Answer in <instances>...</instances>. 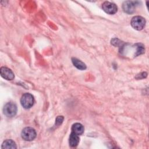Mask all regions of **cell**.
I'll return each mask as SVG.
<instances>
[{
    "label": "cell",
    "instance_id": "obj_2",
    "mask_svg": "<svg viewBox=\"0 0 149 149\" xmlns=\"http://www.w3.org/2000/svg\"><path fill=\"white\" fill-rule=\"evenodd\" d=\"M34 102V97L30 93H25L22 95L20 99L22 106L25 109H29L33 107Z\"/></svg>",
    "mask_w": 149,
    "mask_h": 149
},
{
    "label": "cell",
    "instance_id": "obj_8",
    "mask_svg": "<svg viewBox=\"0 0 149 149\" xmlns=\"http://www.w3.org/2000/svg\"><path fill=\"white\" fill-rule=\"evenodd\" d=\"M79 143V136L73 132H71L69 136V146L72 147H76Z\"/></svg>",
    "mask_w": 149,
    "mask_h": 149
},
{
    "label": "cell",
    "instance_id": "obj_9",
    "mask_svg": "<svg viewBox=\"0 0 149 149\" xmlns=\"http://www.w3.org/2000/svg\"><path fill=\"white\" fill-rule=\"evenodd\" d=\"M72 132L80 136L84 132V127L81 123H75L72 126Z\"/></svg>",
    "mask_w": 149,
    "mask_h": 149
},
{
    "label": "cell",
    "instance_id": "obj_7",
    "mask_svg": "<svg viewBox=\"0 0 149 149\" xmlns=\"http://www.w3.org/2000/svg\"><path fill=\"white\" fill-rule=\"evenodd\" d=\"M122 8L125 13L132 14L135 10V4L133 1H126L123 3Z\"/></svg>",
    "mask_w": 149,
    "mask_h": 149
},
{
    "label": "cell",
    "instance_id": "obj_13",
    "mask_svg": "<svg viewBox=\"0 0 149 149\" xmlns=\"http://www.w3.org/2000/svg\"><path fill=\"white\" fill-rule=\"evenodd\" d=\"M147 73L146 72H142L141 73L139 74L137 76L136 78H137V79H139L145 78V77H147Z\"/></svg>",
    "mask_w": 149,
    "mask_h": 149
},
{
    "label": "cell",
    "instance_id": "obj_5",
    "mask_svg": "<svg viewBox=\"0 0 149 149\" xmlns=\"http://www.w3.org/2000/svg\"><path fill=\"white\" fill-rule=\"evenodd\" d=\"M102 8L105 12L109 15H113L118 10L117 6L115 3L108 1H105L102 3Z\"/></svg>",
    "mask_w": 149,
    "mask_h": 149
},
{
    "label": "cell",
    "instance_id": "obj_3",
    "mask_svg": "<svg viewBox=\"0 0 149 149\" xmlns=\"http://www.w3.org/2000/svg\"><path fill=\"white\" fill-rule=\"evenodd\" d=\"M130 24L133 28L137 30H141L143 29L146 25L145 19L140 16H135L132 17Z\"/></svg>",
    "mask_w": 149,
    "mask_h": 149
},
{
    "label": "cell",
    "instance_id": "obj_12",
    "mask_svg": "<svg viewBox=\"0 0 149 149\" xmlns=\"http://www.w3.org/2000/svg\"><path fill=\"white\" fill-rule=\"evenodd\" d=\"M63 116H58L55 119V125L57 126H59L60 125L62 124V123L63 121Z\"/></svg>",
    "mask_w": 149,
    "mask_h": 149
},
{
    "label": "cell",
    "instance_id": "obj_6",
    "mask_svg": "<svg viewBox=\"0 0 149 149\" xmlns=\"http://www.w3.org/2000/svg\"><path fill=\"white\" fill-rule=\"evenodd\" d=\"M1 76L7 80H12L14 79L15 75L13 72L9 68L2 66L0 69Z\"/></svg>",
    "mask_w": 149,
    "mask_h": 149
},
{
    "label": "cell",
    "instance_id": "obj_1",
    "mask_svg": "<svg viewBox=\"0 0 149 149\" xmlns=\"http://www.w3.org/2000/svg\"><path fill=\"white\" fill-rule=\"evenodd\" d=\"M36 136L35 129L30 127L24 128L21 133V137L25 141H32L36 137Z\"/></svg>",
    "mask_w": 149,
    "mask_h": 149
},
{
    "label": "cell",
    "instance_id": "obj_11",
    "mask_svg": "<svg viewBox=\"0 0 149 149\" xmlns=\"http://www.w3.org/2000/svg\"><path fill=\"white\" fill-rule=\"evenodd\" d=\"M2 148H16L17 146L15 142L11 139L5 140L2 144Z\"/></svg>",
    "mask_w": 149,
    "mask_h": 149
},
{
    "label": "cell",
    "instance_id": "obj_4",
    "mask_svg": "<svg viewBox=\"0 0 149 149\" xmlns=\"http://www.w3.org/2000/svg\"><path fill=\"white\" fill-rule=\"evenodd\" d=\"M17 106L16 105L12 102L6 103L3 108V112L5 116L8 117H13L16 115L17 113Z\"/></svg>",
    "mask_w": 149,
    "mask_h": 149
},
{
    "label": "cell",
    "instance_id": "obj_10",
    "mask_svg": "<svg viewBox=\"0 0 149 149\" xmlns=\"http://www.w3.org/2000/svg\"><path fill=\"white\" fill-rule=\"evenodd\" d=\"M72 62L73 64V65L78 69L79 70H85L87 68V66L86 64L83 62L81 61L76 58H72Z\"/></svg>",
    "mask_w": 149,
    "mask_h": 149
}]
</instances>
